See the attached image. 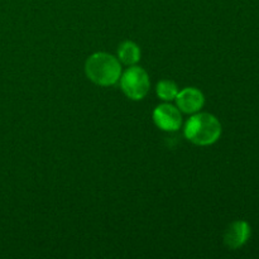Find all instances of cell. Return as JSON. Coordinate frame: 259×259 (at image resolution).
<instances>
[{
  "instance_id": "cell-4",
  "label": "cell",
  "mask_w": 259,
  "mask_h": 259,
  "mask_svg": "<svg viewBox=\"0 0 259 259\" xmlns=\"http://www.w3.org/2000/svg\"><path fill=\"white\" fill-rule=\"evenodd\" d=\"M153 121L162 131L176 132L181 128L182 116L179 108L171 104H162L154 109Z\"/></svg>"
},
{
  "instance_id": "cell-3",
  "label": "cell",
  "mask_w": 259,
  "mask_h": 259,
  "mask_svg": "<svg viewBox=\"0 0 259 259\" xmlns=\"http://www.w3.org/2000/svg\"><path fill=\"white\" fill-rule=\"evenodd\" d=\"M120 88L126 98L131 100H142L148 94L151 88L148 73L146 70L136 65L126 68L125 72L120 76Z\"/></svg>"
},
{
  "instance_id": "cell-2",
  "label": "cell",
  "mask_w": 259,
  "mask_h": 259,
  "mask_svg": "<svg viewBox=\"0 0 259 259\" xmlns=\"http://www.w3.org/2000/svg\"><path fill=\"white\" fill-rule=\"evenodd\" d=\"M184 133L196 146H210L220 138L222 124L211 114L199 113L186 121Z\"/></svg>"
},
{
  "instance_id": "cell-6",
  "label": "cell",
  "mask_w": 259,
  "mask_h": 259,
  "mask_svg": "<svg viewBox=\"0 0 259 259\" xmlns=\"http://www.w3.org/2000/svg\"><path fill=\"white\" fill-rule=\"evenodd\" d=\"M249 235L250 228L248 223L243 222V220H238V222L232 223L228 227V229L225 230L224 243L230 249H237V248L242 247L247 242Z\"/></svg>"
},
{
  "instance_id": "cell-5",
  "label": "cell",
  "mask_w": 259,
  "mask_h": 259,
  "mask_svg": "<svg viewBox=\"0 0 259 259\" xmlns=\"http://www.w3.org/2000/svg\"><path fill=\"white\" fill-rule=\"evenodd\" d=\"M177 108L186 114H195L202 109L205 104L204 94L195 88H186L179 91L176 96Z\"/></svg>"
},
{
  "instance_id": "cell-1",
  "label": "cell",
  "mask_w": 259,
  "mask_h": 259,
  "mask_svg": "<svg viewBox=\"0 0 259 259\" xmlns=\"http://www.w3.org/2000/svg\"><path fill=\"white\" fill-rule=\"evenodd\" d=\"M85 73L96 85L111 86L120 80L121 65L113 55L96 52L86 60Z\"/></svg>"
},
{
  "instance_id": "cell-8",
  "label": "cell",
  "mask_w": 259,
  "mask_h": 259,
  "mask_svg": "<svg viewBox=\"0 0 259 259\" xmlns=\"http://www.w3.org/2000/svg\"><path fill=\"white\" fill-rule=\"evenodd\" d=\"M156 91L161 100L172 101L176 99L177 94H179V88H177V85L174 81L163 80L157 83Z\"/></svg>"
},
{
  "instance_id": "cell-7",
  "label": "cell",
  "mask_w": 259,
  "mask_h": 259,
  "mask_svg": "<svg viewBox=\"0 0 259 259\" xmlns=\"http://www.w3.org/2000/svg\"><path fill=\"white\" fill-rule=\"evenodd\" d=\"M118 60L126 66H134L141 60V48L132 40H125L118 48Z\"/></svg>"
}]
</instances>
